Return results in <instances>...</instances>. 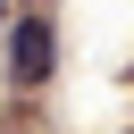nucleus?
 <instances>
[{"label": "nucleus", "mask_w": 134, "mask_h": 134, "mask_svg": "<svg viewBox=\"0 0 134 134\" xmlns=\"http://www.w3.org/2000/svg\"><path fill=\"white\" fill-rule=\"evenodd\" d=\"M50 67H59V25H50V17H17V34H8V75L34 92V84H50Z\"/></svg>", "instance_id": "f257e3e1"}, {"label": "nucleus", "mask_w": 134, "mask_h": 134, "mask_svg": "<svg viewBox=\"0 0 134 134\" xmlns=\"http://www.w3.org/2000/svg\"><path fill=\"white\" fill-rule=\"evenodd\" d=\"M0 25H8V8H0Z\"/></svg>", "instance_id": "f03ea898"}]
</instances>
